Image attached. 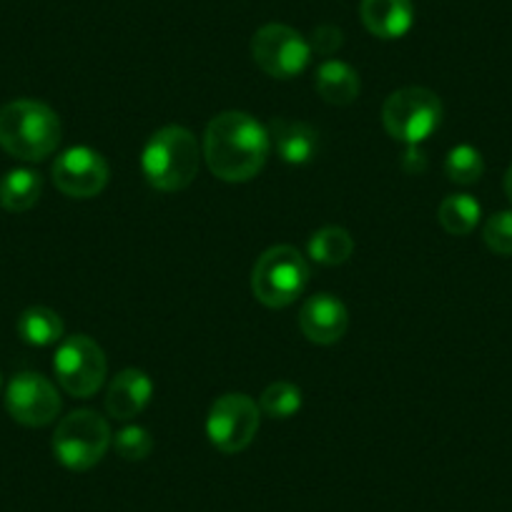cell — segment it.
Wrapping results in <instances>:
<instances>
[{
	"label": "cell",
	"instance_id": "obj_2",
	"mask_svg": "<svg viewBox=\"0 0 512 512\" xmlns=\"http://www.w3.org/2000/svg\"><path fill=\"white\" fill-rule=\"evenodd\" d=\"M61 144V118L43 101L18 98L0 108V149L21 161H43Z\"/></svg>",
	"mask_w": 512,
	"mask_h": 512
},
{
	"label": "cell",
	"instance_id": "obj_20",
	"mask_svg": "<svg viewBox=\"0 0 512 512\" xmlns=\"http://www.w3.org/2000/svg\"><path fill=\"white\" fill-rule=\"evenodd\" d=\"M480 201L470 194H450L437 209V221L452 236H467L480 224Z\"/></svg>",
	"mask_w": 512,
	"mask_h": 512
},
{
	"label": "cell",
	"instance_id": "obj_25",
	"mask_svg": "<svg viewBox=\"0 0 512 512\" xmlns=\"http://www.w3.org/2000/svg\"><path fill=\"white\" fill-rule=\"evenodd\" d=\"M344 33L339 31L332 23H324V26L314 28L312 38H309V46H312V53H319V56H332L342 48Z\"/></svg>",
	"mask_w": 512,
	"mask_h": 512
},
{
	"label": "cell",
	"instance_id": "obj_13",
	"mask_svg": "<svg viewBox=\"0 0 512 512\" xmlns=\"http://www.w3.org/2000/svg\"><path fill=\"white\" fill-rule=\"evenodd\" d=\"M154 397V382L144 369L128 367L111 379L106 392L108 417L118 422H128L139 417L149 407Z\"/></svg>",
	"mask_w": 512,
	"mask_h": 512
},
{
	"label": "cell",
	"instance_id": "obj_14",
	"mask_svg": "<svg viewBox=\"0 0 512 512\" xmlns=\"http://www.w3.org/2000/svg\"><path fill=\"white\" fill-rule=\"evenodd\" d=\"M359 16H362L364 28L384 41L407 36L410 28L415 26L412 0H362Z\"/></svg>",
	"mask_w": 512,
	"mask_h": 512
},
{
	"label": "cell",
	"instance_id": "obj_19",
	"mask_svg": "<svg viewBox=\"0 0 512 512\" xmlns=\"http://www.w3.org/2000/svg\"><path fill=\"white\" fill-rule=\"evenodd\" d=\"M307 251L317 264L339 267V264H344L352 256L354 239L342 226H324V229L314 231L307 244Z\"/></svg>",
	"mask_w": 512,
	"mask_h": 512
},
{
	"label": "cell",
	"instance_id": "obj_22",
	"mask_svg": "<svg viewBox=\"0 0 512 512\" xmlns=\"http://www.w3.org/2000/svg\"><path fill=\"white\" fill-rule=\"evenodd\" d=\"M445 174L452 184L472 186L485 174V161H482V154L475 146L460 144L445 156Z\"/></svg>",
	"mask_w": 512,
	"mask_h": 512
},
{
	"label": "cell",
	"instance_id": "obj_10",
	"mask_svg": "<svg viewBox=\"0 0 512 512\" xmlns=\"http://www.w3.org/2000/svg\"><path fill=\"white\" fill-rule=\"evenodd\" d=\"M6 410L18 425L46 427L61 412V397L48 377L21 372L6 387Z\"/></svg>",
	"mask_w": 512,
	"mask_h": 512
},
{
	"label": "cell",
	"instance_id": "obj_3",
	"mask_svg": "<svg viewBox=\"0 0 512 512\" xmlns=\"http://www.w3.org/2000/svg\"><path fill=\"white\" fill-rule=\"evenodd\" d=\"M201 146L184 126L159 128L144 146L141 171L156 191H184L199 174Z\"/></svg>",
	"mask_w": 512,
	"mask_h": 512
},
{
	"label": "cell",
	"instance_id": "obj_4",
	"mask_svg": "<svg viewBox=\"0 0 512 512\" xmlns=\"http://www.w3.org/2000/svg\"><path fill=\"white\" fill-rule=\"evenodd\" d=\"M309 264L294 246L279 244L264 251L251 269V294L269 309H284L307 289Z\"/></svg>",
	"mask_w": 512,
	"mask_h": 512
},
{
	"label": "cell",
	"instance_id": "obj_1",
	"mask_svg": "<svg viewBox=\"0 0 512 512\" xmlns=\"http://www.w3.org/2000/svg\"><path fill=\"white\" fill-rule=\"evenodd\" d=\"M272 151L269 128L244 111H224L204 131L206 166L226 184H244L259 176Z\"/></svg>",
	"mask_w": 512,
	"mask_h": 512
},
{
	"label": "cell",
	"instance_id": "obj_18",
	"mask_svg": "<svg viewBox=\"0 0 512 512\" xmlns=\"http://www.w3.org/2000/svg\"><path fill=\"white\" fill-rule=\"evenodd\" d=\"M18 337L31 347H51L63 339V319L48 307H28L18 317Z\"/></svg>",
	"mask_w": 512,
	"mask_h": 512
},
{
	"label": "cell",
	"instance_id": "obj_23",
	"mask_svg": "<svg viewBox=\"0 0 512 512\" xmlns=\"http://www.w3.org/2000/svg\"><path fill=\"white\" fill-rule=\"evenodd\" d=\"M113 450L126 462H141L154 450V437H151V432L146 427L128 425L116 432V437H113Z\"/></svg>",
	"mask_w": 512,
	"mask_h": 512
},
{
	"label": "cell",
	"instance_id": "obj_26",
	"mask_svg": "<svg viewBox=\"0 0 512 512\" xmlns=\"http://www.w3.org/2000/svg\"><path fill=\"white\" fill-rule=\"evenodd\" d=\"M402 169H405L407 174H422V171L427 169V159L425 154H422L420 146H407L405 156H402Z\"/></svg>",
	"mask_w": 512,
	"mask_h": 512
},
{
	"label": "cell",
	"instance_id": "obj_24",
	"mask_svg": "<svg viewBox=\"0 0 512 512\" xmlns=\"http://www.w3.org/2000/svg\"><path fill=\"white\" fill-rule=\"evenodd\" d=\"M487 249L500 256H512V211H497L482 229Z\"/></svg>",
	"mask_w": 512,
	"mask_h": 512
},
{
	"label": "cell",
	"instance_id": "obj_17",
	"mask_svg": "<svg viewBox=\"0 0 512 512\" xmlns=\"http://www.w3.org/2000/svg\"><path fill=\"white\" fill-rule=\"evenodd\" d=\"M43 179L33 169H13L0 179V206L11 214L33 209L41 199Z\"/></svg>",
	"mask_w": 512,
	"mask_h": 512
},
{
	"label": "cell",
	"instance_id": "obj_8",
	"mask_svg": "<svg viewBox=\"0 0 512 512\" xmlns=\"http://www.w3.org/2000/svg\"><path fill=\"white\" fill-rule=\"evenodd\" d=\"M262 422V410L244 392L221 395L206 417V437L224 455L244 452L254 442Z\"/></svg>",
	"mask_w": 512,
	"mask_h": 512
},
{
	"label": "cell",
	"instance_id": "obj_28",
	"mask_svg": "<svg viewBox=\"0 0 512 512\" xmlns=\"http://www.w3.org/2000/svg\"><path fill=\"white\" fill-rule=\"evenodd\" d=\"M0 387H3V377H0Z\"/></svg>",
	"mask_w": 512,
	"mask_h": 512
},
{
	"label": "cell",
	"instance_id": "obj_16",
	"mask_svg": "<svg viewBox=\"0 0 512 512\" xmlns=\"http://www.w3.org/2000/svg\"><path fill=\"white\" fill-rule=\"evenodd\" d=\"M314 86H317V93L322 96V101L332 103V106H349V103L357 101L362 83H359V73L349 63L337 61V58H327L317 68Z\"/></svg>",
	"mask_w": 512,
	"mask_h": 512
},
{
	"label": "cell",
	"instance_id": "obj_11",
	"mask_svg": "<svg viewBox=\"0 0 512 512\" xmlns=\"http://www.w3.org/2000/svg\"><path fill=\"white\" fill-rule=\"evenodd\" d=\"M53 184L68 199H93L108 184V164L91 146H73L56 159Z\"/></svg>",
	"mask_w": 512,
	"mask_h": 512
},
{
	"label": "cell",
	"instance_id": "obj_12",
	"mask_svg": "<svg viewBox=\"0 0 512 512\" xmlns=\"http://www.w3.org/2000/svg\"><path fill=\"white\" fill-rule=\"evenodd\" d=\"M349 327V312L334 294H314L299 309V329L314 344H337Z\"/></svg>",
	"mask_w": 512,
	"mask_h": 512
},
{
	"label": "cell",
	"instance_id": "obj_7",
	"mask_svg": "<svg viewBox=\"0 0 512 512\" xmlns=\"http://www.w3.org/2000/svg\"><path fill=\"white\" fill-rule=\"evenodd\" d=\"M53 372L58 384L71 397L88 400L103 387L108 362L101 344L93 342L86 334H73L58 342L56 357H53Z\"/></svg>",
	"mask_w": 512,
	"mask_h": 512
},
{
	"label": "cell",
	"instance_id": "obj_21",
	"mask_svg": "<svg viewBox=\"0 0 512 512\" xmlns=\"http://www.w3.org/2000/svg\"><path fill=\"white\" fill-rule=\"evenodd\" d=\"M302 390L294 382H272L259 397V410L272 420H289L302 410Z\"/></svg>",
	"mask_w": 512,
	"mask_h": 512
},
{
	"label": "cell",
	"instance_id": "obj_6",
	"mask_svg": "<svg viewBox=\"0 0 512 512\" xmlns=\"http://www.w3.org/2000/svg\"><path fill=\"white\" fill-rule=\"evenodd\" d=\"M111 442L106 417L93 410H76L58 422L53 432V455L66 470L86 472L103 460Z\"/></svg>",
	"mask_w": 512,
	"mask_h": 512
},
{
	"label": "cell",
	"instance_id": "obj_15",
	"mask_svg": "<svg viewBox=\"0 0 512 512\" xmlns=\"http://www.w3.org/2000/svg\"><path fill=\"white\" fill-rule=\"evenodd\" d=\"M269 139L282 161L292 166H304L314 159L319 149L317 131L309 123L294 121V118L277 116L269 123Z\"/></svg>",
	"mask_w": 512,
	"mask_h": 512
},
{
	"label": "cell",
	"instance_id": "obj_27",
	"mask_svg": "<svg viewBox=\"0 0 512 512\" xmlns=\"http://www.w3.org/2000/svg\"><path fill=\"white\" fill-rule=\"evenodd\" d=\"M505 194H507V199L512 201V166L507 169V174H505Z\"/></svg>",
	"mask_w": 512,
	"mask_h": 512
},
{
	"label": "cell",
	"instance_id": "obj_9",
	"mask_svg": "<svg viewBox=\"0 0 512 512\" xmlns=\"http://www.w3.org/2000/svg\"><path fill=\"white\" fill-rule=\"evenodd\" d=\"M251 58L267 76L287 81L307 71L312 46L307 38L284 23H267L251 38Z\"/></svg>",
	"mask_w": 512,
	"mask_h": 512
},
{
	"label": "cell",
	"instance_id": "obj_5",
	"mask_svg": "<svg viewBox=\"0 0 512 512\" xmlns=\"http://www.w3.org/2000/svg\"><path fill=\"white\" fill-rule=\"evenodd\" d=\"M442 101L435 91L407 86L387 96L382 106L384 131L407 146H420L442 123Z\"/></svg>",
	"mask_w": 512,
	"mask_h": 512
}]
</instances>
